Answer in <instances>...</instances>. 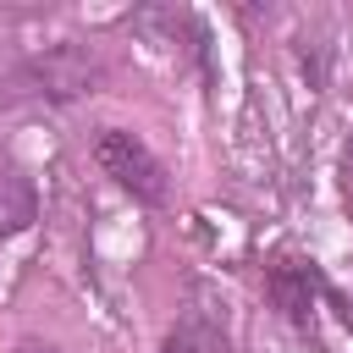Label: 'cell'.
Masks as SVG:
<instances>
[{
    "instance_id": "obj_2",
    "label": "cell",
    "mask_w": 353,
    "mask_h": 353,
    "mask_svg": "<svg viewBox=\"0 0 353 353\" xmlns=\"http://www.w3.org/2000/svg\"><path fill=\"white\" fill-rule=\"evenodd\" d=\"M265 292H270V303H276L292 325H309V320H314V276H309V265L276 259L270 276H265Z\"/></svg>"
},
{
    "instance_id": "obj_5",
    "label": "cell",
    "mask_w": 353,
    "mask_h": 353,
    "mask_svg": "<svg viewBox=\"0 0 353 353\" xmlns=\"http://www.w3.org/2000/svg\"><path fill=\"white\" fill-rule=\"evenodd\" d=\"M342 204H347V215H353V138L342 143Z\"/></svg>"
},
{
    "instance_id": "obj_3",
    "label": "cell",
    "mask_w": 353,
    "mask_h": 353,
    "mask_svg": "<svg viewBox=\"0 0 353 353\" xmlns=\"http://www.w3.org/2000/svg\"><path fill=\"white\" fill-rule=\"evenodd\" d=\"M39 215V199H33V182L17 171V165H6L0 160V237H11V232H22L28 221Z\"/></svg>"
},
{
    "instance_id": "obj_1",
    "label": "cell",
    "mask_w": 353,
    "mask_h": 353,
    "mask_svg": "<svg viewBox=\"0 0 353 353\" xmlns=\"http://www.w3.org/2000/svg\"><path fill=\"white\" fill-rule=\"evenodd\" d=\"M94 160H99V171H105L116 188H127L138 204H165L171 182H165V165L149 154L143 138H132V132H121V127H105V132L94 138Z\"/></svg>"
},
{
    "instance_id": "obj_4",
    "label": "cell",
    "mask_w": 353,
    "mask_h": 353,
    "mask_svg": "<svg viewBox=\"0 0 353 353\" xmlns=\"http://www.w3.org/2000/svg\"><path fill=\"white\" fill-rule=\"evenodd\" d=\"M160 353H226V336H221L210 320L188 314V320H176V325L165 331V347H160Z\"/></svg>"
},
{
    "instance_id": "obj_6",
    "label": "cell",
    "mask_w": 353,
    "mask_h": 353,
    "mask_svg": "<svg viewBox=\"0 0 353 353\" xmlns=\"http://www.w3.org/2000/svg\"><path fill=\"white\" fill-rule=\"evenodd\" d=\"M17 353H61V347H50V342H22Z\"/></svg>"
}]
</instances>
